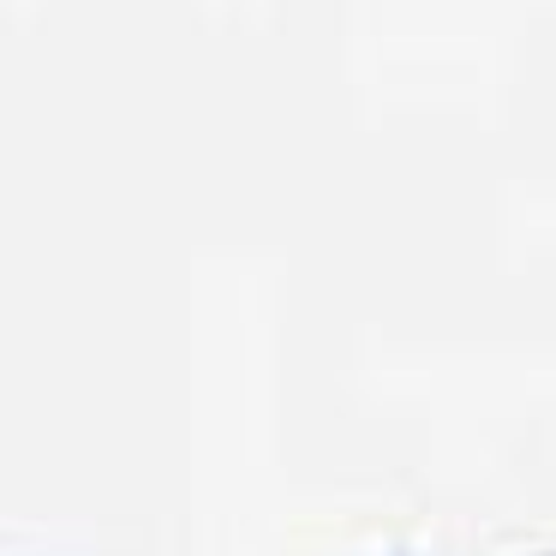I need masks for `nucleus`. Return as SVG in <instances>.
I'll list each match as a JSON object with an SVG mask.
<instances>
[]
</instances>
